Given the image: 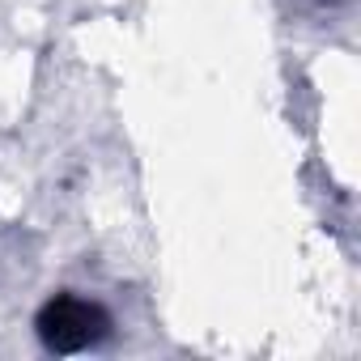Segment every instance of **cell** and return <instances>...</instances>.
Listing matches in <instances>:
<instances>
[{
	"label": "cell",
	"mask_w": 361,
	"mask_h": 361,
	"mask_svg": "<svg viewBox=\"0 0 361 361\" xmlns=\"http://www.w3.org/2000/svg\"><path fill=\"white\" fill-rule=\"evenodd\" d=\"M39 336L56 353H81V348H90L106 336V314H102L98 302L64 293V298L47 302V310L39 314Z\"/></svg>",
	"instance_id": "1"
}]
</instances>
